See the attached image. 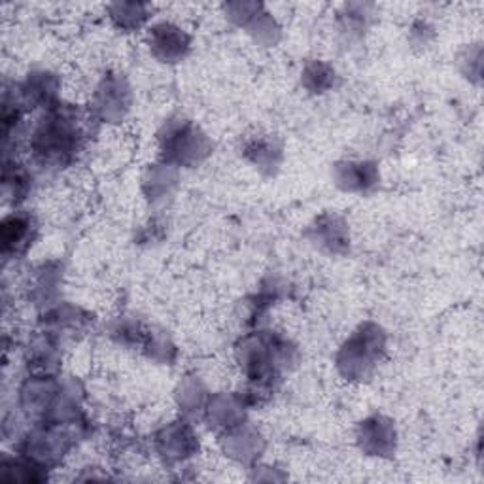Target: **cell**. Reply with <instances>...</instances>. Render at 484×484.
<instances>
[{
  "label": "cell",
  "instance_id": "obj_1",
  "mask_svg": "<svg viewBox=\"0 0 484 484\" xmlns=\"http://www.w3.org/2000/svg\"><path fill=\"white\" fill-rule=\"evenodd\" d=\"M32 225L29 216L23 214H12L4 218L3 223V245H4V254L8 252H21L27 248V245L32 238Z\"/></svg>",
  "mask_w": 484,
  "mask_h": 484
}]
</instances>
